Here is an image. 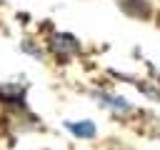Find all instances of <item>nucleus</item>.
Instances as JSON below:
<instances>
[{
	"instance_id": "1",
	"label": "nucleus",
	"mask_w": 160,
	"mask_h": 150,
	"mask_svg": "<svg viewBox=\"0 0 160 150\" xmlns=\"http://www.w3.org/2000/svg\"><path fill=\"white\" fill-rule=\"evenodd\" d=\"M68 128H70L78 138H92V135H95V125L88 122V120H82V122H70Z\"/></svg>"
}]
</instances>
